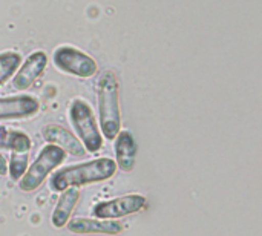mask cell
<instances>
[{
	"label": "cell",
	"mask_w": 262,
	"mask_h": 236,
	"mask_svg": "<svg viewBox=\"0 0 262 236\" xmlns=\"http://www.w3.org/2000/svg\"><path fill=\"white\" fill-rule=\"evenodd\" d=\"M117 172V163L115 160L109 157L97 158L92 161L72 164L58 169L54 172L49 187L54 192H63L71 187H81L88 184H97L101 181H107L112 178Z\"/></svg>",
	"instance_id": "1"
},
{
	"label": "cell",
	"mask_w": 262,
	"mask_h": 236,
	"mask_svg": "<svg viewBox=\"0 0 262 236\" xmlns=\"http://www.w3.org/2000/svg\"><path fill=\"white\" fill-rule=\"evenodd\" d=\"M98 97V118L101 126V135L107 140H114L121 131V114L118 100V80L112 71H104L97 81Z\"/></svg>",
	"instance_id": "2"
},
{
	"label": "cell",
	"mask_w": 262,
	"mask_h": 236,
	"mask_svg": "<svg viewBox=\"0 0 262 236\" xmlns=\"http://www.w3.org/2000/svg\"><path fill=\"white\" fill-rule=\"evenodd\" d=\"M66 152L55 146V144H46L34 160V163L26 169L25 175L18 180V187L21 192H34L37 190L45 180L64 163Z\"/></svg>",
	"instance_id": "3"
},
{
	"label": "cell",
	"mask_w": 262,
	"mask_h": 236,
	"mask_svg": "<svg viewBox=\"0 0 262 236\" xmlns=\"http://www.w3.org/2000/svg\"><path fill=\"white\" fill-rule=\"evenodd\" d=\"M69 120L86 151L98 152L103 147V135L88 101L81 98L72 100L69 106Z\"/></svg>",
	"instance_id": "4"
},
{
	"label": "cell",
	"mask_w": 262,
	"mask_h": 236,
	"mask_svg": "<svg viewBox=\"0 0 262 236\" xmlns=\"http://www.w3.org/2000/svg\"><path fill=\"white\" fill-rule=\"evenodd\" d=\"M54 63L61 72L81 78H89L97 72V63L92 57L68 45H63L54 51Z\"/></svg>",
	"instance_id": "5"
},
{
	"label": "cell",
	"mask_w": 262,
	"mask_h": 236,
	"mask_svg": "<svg viewBox=\"0 0 262 236\" xmlns=\"http://www.w3.org/2000/svg\"><path fill=\"white\" fill-rule=\"evenodd\" d=\"M144 207H146V197L138 194H130L120 198L100 201L94 206L92 212L94 217L100 220H118L127 215L138 213Z\"/></svg>",
	"instance_id": "6"
},
{
	"label": "cell",
	"mask_w": 262,
	"mask_h": 236,
	"mask_svg": "<svg viewBox=\"0 0 262 236\" xmlns=\"http://www.w3.org/2000/svg\"><path fill=\"white\" fill-rule=\"evenodd\" d=\"M40 111V101L32 95L0 98V120H25Z\"/></svg>",
	"instance_id": "7"
},
{
	"label": "cell",
	"mask_w": 262,
	"mask_h": 236,
	"mask_svg": "<svg viewBox=\"0 0 262 236\" xmlns=\"http://www.w3.org/2000/svg\"><path fill=\"white\" fill-rule=\"evenodd\" d=\"M48 65V55L43 51H34L29 54V57L25 60L21 68L17 71L12 80V86L17 91H25L28 89L45 71Z\"/></svg>",
	"instance_id": "8"
},
{
	"label": "cell",
	"mask_w": 262,
	"mask_h": 236,
	"mask_svg": "<svg viewBox=\"0 0 262 236\" xmlns=\"http://www.w3.org/2000/svg\"><path fill=\"white\" fill-rule=\"evenodd\" d=\"M41 135H43L45 141L61 147L64 152H68L72 157H83L86 154V149L81 144V141L72 132H69L68 129H64L60 124L45 126L41 131Z\"/></svg>",
	"instance_id": "9"
},
{
	"label": "cell",
	"mask_w": 262,
	"mask_h": 236,
	"mask_svg": "<svg viewBox=\"0 0 262 236\" xmlns=\"http://www.w3.org/2000/svg\"><path fill=\"white\" fill-rule=\"evenodd\" d=\"M68 230L78 235L101 233V235H118L123 226L115 220H100V218H75L68 221Z\"/></svg>",
	"instance_id": "10"
},
{
	"label": "cell",
	"mask_w": 262,
	"mask_h": 236,
	"mask_svg": "<svg viewBox=\"0 0 262 236\" xmlns=\"http://www.w3.org/2000/svg\"><path fill=\"white\" fill-rule=\"evenodd\" d=\"M114 151H115V163L117 167L123 172H130L135 166L137 160V143L130 131H120L114 138Z\"/></svg>",
	"instance_id": "11"
},
{
	"label": "cell",
	"mask_w": 262,
	"mask_h": 236,
	"mask_svg": "<svg viewBox=\"0 0 262 236\" xmlns=\"http://www.w3.org/2000/svg\"><path fill=\"white\" fill-rule=\"evenodd\" d=\"M78 200H80V190L75 187L60 192V198H58L57 206L54 207L52 217H51V224L55 229H63L68 224Z\"/></svg>",
	"instance_id": "12"
},
{
	"label": "cell",
	"mask_w": 262,
	"mask_h": 236,
	"mask_svg": "<svg viewBox=\"0 0 262 236\" xmlns=\"http://www.w3.org/2000/svg\"><path fill=\"white\" fill-rule=\"evenodd\" d=\"M32 141L29 135L21 131L0 126V149H8L11 152H29Z\"/></svg>",
	"instance_id": "13"
},
{
	"label": "cell",
	"mask_w": 262,
	"mask_h": 236,
	"mask_svg": "<svg viewBox=\"0 0 262 236\" xmlns=\"http://www.w3.org/2000/svg\"><path fill=\"white\" fill-rule=\"evenodd\" d=\"M21 57L18 52L5 51L0 52V86H3L18 69Z\"/></svg>",
	"instance_id": "14"
},
{
	"label": "cell",
	"mask_w": 262,
	"mask_h": 236,
	"mask_svg": "<svg viewBox=\"0 0 262 236\" xmlns=\"http://www.w3.org/2000/svg\"><path fill=\"white\" fill-rule=\"evenodd\" d=\"M28 161H29L28 152H12L11 154V158L8 163V174L12 181H17L25 175V172L28 169Z\"/></svg>",
	"instance_id": "15"
},
{
	"label": "cell",
	"mask_w": 262,
	"mask_h": 236,
	"mask_svg": "<svg viewBox=\"0 0 262 236\" xmlns=\"http://www.w3.org/2000/svg\"><path fill=\"white\" fill-rule=\"evenodd\" d=\"M8 174V161L5 160V157L0 154V177Z\"/></svg>",
	"instance_id": "16"
}]
</instances>
